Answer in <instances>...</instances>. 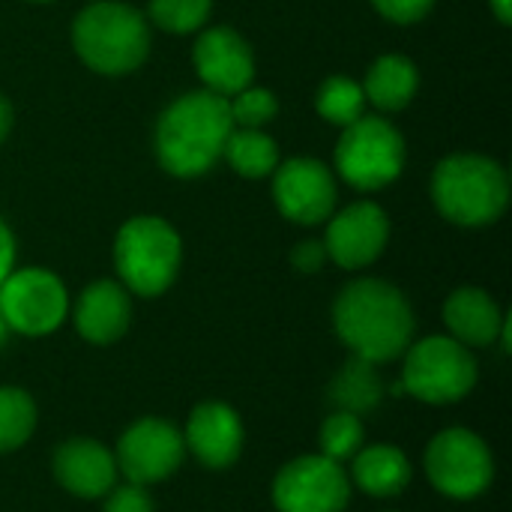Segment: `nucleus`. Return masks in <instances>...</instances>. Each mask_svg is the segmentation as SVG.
Returning a JSON list of instances; mask_svg holds the SVG:
<instances>
[{
  "mask_svg": "<svg viewBox=\"0 0 512 512\" xmlns=\"http://www.w3.org/2000/svg\"><path fill=\"white\" fill-rule=\"evenodd\" d=\"M363 108H366V93L357 81L351 78H342V75H333L321 84L318 90V111L336 123V126H351L354 120L363 117Z\"/></svg>",
  "mask_w": 512,
  "mask_h": 512,
  "instance_id": "obj_24",
  "label": "nucleus"
},
{
  "mask_svg": "<svg viewBox=\"0 0 512 512\" xmlns=\"http://www.w3.org/2000/svg\"><path fill=\"white\" fill-rule=\"evenodd\" d=\"M9 126H12V108H9V102L0 96V141L6 138Z\"/></svg>",
  "mask_w": 512,
  "mask_h": 512,
  "instance_id": "obj_32",
  "label": "nucleus"
},
{
  "mask_svg": "<svg viewBox=\"0 0 512 512\" xmlns=\"http://www.w3.org/2000/svg\"><path fill=\"white\" fill-rule=\"evenodd\" d=\"M492 9H495V15H498L501 24H510L512 0H492Z\"/></svg>",
  "mask_w": 512,
  "mask_h": 512,
  "instance_id": "obj_33",
  "label": "nucleus"
},
{
  "mask_svg": "<svg viewBox=\"0 0 512 512\" xmlns=\"http://www.w3.org/2000/svg\"><path fill=\"white\" fill-rule=\"evenodd\" d=\"M273 195L285 219L318 225L336 207V180L318 159H291L276 171Z\"/></svg>",
  "mask_w": 512,
  "mask_h": 512,
  "instance_id": "obj_12",
  "label": "nucleus"
},
{
  "mask_svg": "<svg viewBox=\"0 0 512 512\" xmlns=\"http://www.w3.org/2000/svg\"><path fill=\"white\" fill-rule=\"evenodd\" d=\"M195 69L201 75V81L207 84L210 93L219 96H234L243 87L252 84L255 75V57L249 42L231 30V27H210L198 36L195 42Z\"/></svg>",
  "mask_w": 512,
  "mask_h": 512,
  "instance_id": "obj_14",
  "label": "nucleus"
},
{
  "mask_svg": "<svg viewBox=\"0 0 512 512\" xmlns=\"http://www.w3.org/2000/svg\"><path fill=\"white\" fill-rule=\"evenodd\" d=\"M180 234L159 216L129 219L114 240V264L123 285L141 297H159L177 279Z\"/></svg>",
  "mask_w": 512,
  "mask_h": 512,
  "instance_id": "obj_5",
  "label": "nucleus"
},
{
  "mask_svg": "<svg viewBox=\"0 0 512 512\" xmlns=\"http://www.w3.org/2000/svg\"><path fill=\"white\" fill-rule=\"evenodd\" d=\"M477 375V360L462 342L453 336H429L408 345L396 393H408L426 405H453L477 387Z\"/></svg>",
  "mask_w": 512,
  "mask_h": 512,
  "instance_id": "obj_6",
  "label": "nucleus"
},
{
  "mask_svg": "<svg viewBox=\"0 0 512 512\" xmlns=\"http://www.w3.org/2000/svg\"><path fill=\"white\" fill-rule=\"evenodd\" d=\"M246 429L240 414L225 402H204L192 408L183 432L186 450L210 471L231 468L243 453Z\"/></svg>",
  "mask_w": 512,
  "mask_h": 512,
  "instance_id": "obj_15",
  "label": "nucleus"
},
{
  "mask_svg": "<svg viewBox=\"0 0 512 512\" xmlns=\"http://www.w3.org/2000/svg\"><path fill=\"white\" fill-rule=\"evenodd\" d=\"M444 321L456 342L465 348H486L501 339L504 312L501 306L480 288H459L444 303Z\"/></svg>",
  "mask_w": 512,
  "mask_h": 512,
  "instance_id": "obj_18",
  "label": "nucleus"
},
{
  "mask_svg": "<svg viewBox=\"0 0 512 512\" xmlns=\"http://www.w3.org/2000/svg\"><path fill=\"white\" fill-rule=\"evenodd\" d=\"M36 429V405L21 387H0V453L21 450Z\"/></svg>",
  "mask_w": 512,
  "mask_h": 512,
  "instance_id": "obj_23",
  "label": "nucleus"
},
{
  "mask_svg": "<svg viewBox=\"0 0 512 512\" xmlns=\"http://www.w3.org/2000/svg\"><path fill=\"white\" fill-rule=\"evenodd\" d=\"M69 312L63 282L51 270H18L0 282V315L9 330L21 336L54 333Z\"/></svg>",
  "mask_w": 512,
  "mask_h": 512,
  "instance_id": "obj_9",
  "label": "nucleus"
},
{
  "mask_svg": "<svg viewBox=\"0 0 512 512\" xmlns=\"http://www.w3.org/2000/svg\"><path fill=\"white\" fill-rule=\"evenodd\" d=\"M36 3H48V0H36Z\"/></svg>",
  "mask_w": 512,
  "mask_h": 512,
  "instance_id": "obj_35",
  "label": "nucleus"
},
{
  "mask_svg": "<svg viewBox=\"0 0 512 512\" xmlns=\"http://www.w3.org/2000/svg\"><path fill=\"white\" fill-rule=\"evenodd\" d=\"M405 141L399 129L381 117H360L345 126L336 147L339 174L357 189H381L402 174Z\"/></svg>",
  "mask_w": 512,
  "mask_h": 512,
  "instance_id": "obj_8",
  "label": "nucleus"
},
{
  "mask_svg": "<svg viewBox=\"0 0 512 512\" xmlns=\"http://www.w3.org/2000/svg\"><path fill=\"white\" fill-rule=\"evenodd\" d=\"M372 3L384 18L396 24H414L435 6V0H372Z\"/></svg>",
  "mask_w": 512,
  "mask_h": 512,
  "instance_id": "obj_29",
  "label": "nucleus"
},
{
  "mask_svg": "<svg viewBox=\"0 0 512 512\" xmlns=\"http://www.w3.org/2000/svg\"><path fill=\"white\" fill-rule=\"evenodd\" d=\"M132 321V303L123 285L99 279L75 303V330L93 345L117 342Z\"/></svg>",
  "mask_w": 512,
  "mask_h": 512,
  "instance_id": "obj_17",
  "label": "nucleus"
},
{
  "mask_svg": "<svg viewBox=\"0 0 512 512\" xmlns=\"http://www.w3.org/2000/svg\"><path fill=\"white\" fill-rule=\"evenodd\" d=\"M426 477L441 495L474 501L495 480V456L477 432L447 429L426 447Z\"/></svg>",
  "mask_w": 512,
  "mask_h": 512,
  "instance_id": "obj_7",
  "label": "nucleus"
},
{
  "mask_svg": "<svg viewBox=\"0 0 512 512\" xmlns=\"http://www.w3.org/2000/svg\"><path fill=\"white\" fill-rule=\"evenodd\" d=\"M54 477L57 483L84 501L105 498L117 480L114 456L93 438H69L54 453Z\"/></svg>",
  "mask_w": 512,
  "mask_h": 512,
  "instance_id": "obj_16",
  "label": "nucleus"
},
{
  "mask_svg": "<svg viewBox=\"0 0 512 512\" xmlns=\"http://www.w3.org/2000/svg\"><path fill=\"white\" fill-rule=\"evenodd\" d=\"M12 261H15V240L6 222L0 219V282L12 273Z\"/></svg>",
  "mask_w": 512,
  "mask_h": 512,
  "instance_id": "obj_31",
  "label": "nucleus"
},
{
  "mask_svg": "<svg viewBox=\"0 0 512 512\" xmlns=\"http://www.w3.org/2000/svg\"><path fill=\"white\" fill-rule=\"evenodd\" d=\"M333 324L351 354L372 366L402 357L414 339L411 303L384 279L351 282L336 297Z\"/></svg>",
  "mask_w": 512,
  "mask_h": 512,
  "instance_id": "obj_1",
  "label": "nucleus"
},
{
  "mask_svg": "<svg viewBox=\"0 0 512 512\" xmlns=\"http://www.w3.org/2000/svg\"><path fill=\"white\" fill-rule=\"evenodd\" d=\"M417 84H420V75H417V66L408 57L384 54L369 69L363 93H366V99L372 105H378L384 111H399L414 99Z\"/></svg>",
  "mask_w": 512,
  "mask_h": 512,
  "instance_id": "obj_21",
  "label": "nucleus"
},
{
  "mask_svg": "<svg viewBox=\"0 0 512 512\" xmlns=\"http://www.w3.org/2000/svg\"><path fill=\"white\" fill-rule=\"evenodd\" d=\"M228 108H231L234 126H240V129H261L264 123L273 120V114L279 111V102H276V96L270 90L249 84L240 93H234Z\"/></svg>",
  "mask_w": 512,
  "mask_h": 512,
  "instance_id": "obj_27",
  "label": "nucleus"
},
{
  "mask_svg": "<svg viewBox=\"0 0 512 512\" xmlns=\"http://www.w3.org/2000/svg\"><path fill=\"white\" fill-rule=\"evenodd\" d=\"M183 435L162 417H144L132 423L117 441V474L135 486H153L168 480L183 465Z\"/></svg>",
  "mask_w": 512,
  "mask_h": 512,
  "instance_id": "obj_11",
  "label": "nucleus"
},
{
  "mask_svg": "<svg viewBox=\"0 0 512 512\" xmlns=\"http://www.w3.org/2000/svg\"><path fill=\"white\" fill-rule=\"evenodd\" d=\"M222 156H228L231 168L243 177H267L279 162V150L270 135H264L261 129H237V126L228 135Z\"/></svg>",
  "mask_w": 512,
  "mask_h": 512,
  "instance_id": "obj_22",
  "label": "nucleus"
},
{
  "mask_svg": "<svg viewBox=\"0 0 512 512\" xmlns=\"http://www.w3.org/2000/svg\"><path fill=\"white\" fill-rule=\"evenodd\" d=\"M234 132L228 99L210 90H195L168 105L156 126V156L174 177L207 174L225 153Z\"/></svg>",
  "mask_w": 512,
  "mask_h": 512,
  "instance_id": "obj_2",
  "label": "nucleus"
},
{
  "mask_svg": "<svg viewBox=\"0 0 512 512\" xmlns=\"http://www.w3.org/2000/svg\"><path fill=\"white\" fill-rule=\"evenodd\" d=\"M321 456L345 465L351 462L360 450H363V441H366V426H363V417H354V414H345V411H333L324 426H321Z\"/></svg>",
  "mask_w": 512,
  "mask_h": 512,
  "instance_id": "obj_25",
  "label": "nucleus"
},
{
  "mask_svg": "<svg viewBox=\"0 0 512 512\" xmlns=\"http://www.w3.org/2000/svg\"><path fill=\"white\" fill-rule=\"evenodd\" d=\"M384 399V384L381 375L375 372L372 363L351 357L336 378L330 381V405L333 411H345L354 417H366L372 414Z\"/></svg>",
  "mask_w": 512,
  "mask_h": 512,
  "instance_id": "obj_20",
  "label": "nucleus"
},
{
  "mask_svg": "<svg viewBox=\"0 0 512 512\" xmlns=\"http://www.w3.org/2000/svg\"><path fill=\"white\" fill-rule=\"evenodd\" d=\"M6 330H9V327H6V321H3V315H0V342H3V336H6Z\"/></svg>",
  "mask_w": 512,
  "mask_h": 512,
  "instance_id": "obj_34",
  "label": "nucleus"
},
{
  "mask_svg": "<svg viewBox=\"0 0 512 512\" xmlns=\"http://www.w3.org/2000/svg\"><path fill=\"white\" fill-rule=\"evenodd\" d=\"M351 477L360 486V492L372 498H396L411 483V462L408 456L393 444H372L363 447L351 459Z\"/></svg>",
  "mask_w": 512,
  "mask_h": 512,
  "instance_id": "obj_19",
  "label": "nucleus"
},
{
  "mask_svg": "<svg viewBox=\"0 0 512 512\" xmlns=\"http://www.w3.org/2000/svg\"><path fill=\"white\" fill-rule=\"evenodd\" d=\"M387 240H390L387 213L372 201H360L333 216L324 237V249L327 258H333L339 267L360 270L384 252Z\"/></svg>",
  "mask_w": 512,
  "mask_h": 512,
  "instance_id": "obj_13",
  "label": "nucleus"
},
{
  "mask_svg": "<svg viewBox=\"0 0 512 512\" xmlns=\"http://www.w3.org/2000/svg\"><path fill=\"white\" fill-rule=\"evenodd\" d=\"M351 501L345 468L327 456H300L273 480V504L279 512H342Z\"/></svg>",
  "mask_w": 512,
  "mask_h": 512,
  "instance_id": "obj_10",
  "label": "nucleus"
},
{
  "mask_svg": "<svg viewBox=\"0 0 512 512\" xmlns=\"http://www.w3.org/2000/svg\"><path fill=\"white\" fill-rule=\"evenodd\" d=\"M291 261H294V267L300 273H318L324 267V261H327V249L318 240H306L291 252Z\"/></svg>",
  "mask_w": 512,
  "mask_h": 512,
  "instance_id": "obj_30",
  "label": "nucleus"
},
{
  "mask_svg": "<svg viewBox=\"0 0 512 512\" xmlns=\"http://www.w3.org/2000/svg\"><path fill=\"white\" fill-rule=\"evenodd\" d=\"M432 198L450 222L480 228L504 216L510 204V180L495 159L459 153L435 168Z\"/></svg>",
  "mask_w": 512,
  "mask_h": 512,
  "instance_id": "obj_3",
  "label": "nucleus"
},
{
  "mask_svg": "<svg viewBox=\"0 0 512 512\" xmlns=\"http://www.w3.org/2000/svg\"><path fill=\"white\" fill-rule=\"evenodd\" d=\"M72 42L78 57L102 75H126L147 60L150 27L144 15L123 3H93L72 27Z\"/></svg>",
  "mask_w": 512,
  "mask_h": 512,
  "instance_id": "obj_4",
  "label": "nucleus"
},
{
  "mask_svg": "<svg viewBox=\"0 0 512 512\" xmlns=\"http://www.w3.org/2000/svg\"><path fill=\"white\" fill-rule=\"evenodd\" d=\"M102 512H156V507H153V498L147 495V486L126 483L108 492Z\"/></svg>",
  "mask_w": 512,
  "mask_h": 512,
  "instance_id": "obj_28",
  "label": "nucleus"
},
{
  "mask_svg": "<svg viewBox=\"0 0 512 512\" xmlns=\"http://www.w3.org/2000/svg\"><path fill=\"white\" fill-rule=\"evenodd\" d=\"M213 9V0H150L153 21L168 33L198 30Z\"/></svg>",
  "mask_w": 512,
  "mask_h": 512,
  "instance_id": "obj_26",
  "label": "nucleus"
}]
</instances>
